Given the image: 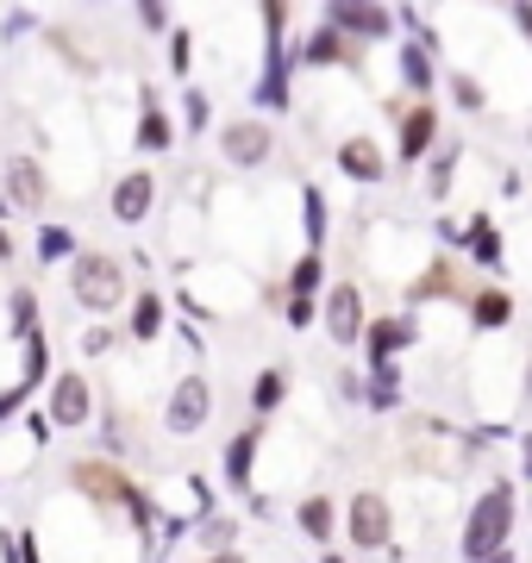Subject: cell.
Here are the masks:
<instances>
[{
    "instance_id": "7402d4cb",
    "label": "cell",
    "mask_w": 532,
    "mask_h": 563,
    "mask_svg": "<svg viewBox=\"0 0 532 563\" xmlns=\"http://www.w3.org/2000/svg\"><path fill=\"white\" fill-rule=\"evenodd\" d=\"M288 282H295V301H313V288H320V257H301Z\"/></svg>"
},
{
    "instance_id": "836d02e7",
    "label": "cell",
    "mask_w": 532,
    "mask_h": 563,
    "mask_svg": "<svg viewBox=\"0 0 532 563\" xmlns=\"http://www.w3.org/2000/svg\"><path fill=\"white\" fill-rule=\"evenodd\" d=\"M169 69H176V76H188V32H176V38H169Z\"/></svg>"
},
{
    "instance_id": "7a4b0ae2",
    "label": "cell",
    "mask_w": 532,
    "mask_h": 563,
    "mask_svg": "<svg viewBox=\"0 0 532 563\" xmlns=\"http://www.w3.org/2000/svg\"><path fill=\"white\" fill-rule=\"evenodd\" d=\"M508 526H513V488L501 483V488H489L483 501H476V514H470V532H464V551H470L476 563L483 558H495V551H508Z\"/></svg>"
},
{
    "instance_id": "74e56055",
    "label": "cell",
    "mask_w": 532,
    "mask_h": 563,
    "mask_svg": "<svg viewBox=\"0 0 532 563\" xmlns=\"http://www.w3.org/2000/svg\"><path fill=\"white\" fill-rule=\"evenodd\" d=\"M457 101H464V107H483V88H476V81H464V76H457Z\"/></svg>"
},
{
    "instance_id": "d4e9b609",
    "label": "cell",
    "mask_w": 532,
    "mask_h": 563,
    "mask_svg": "<svg viewBox=\"0 0 532 563\" xmlns=\"http://www.w3.org/2000/svg\"><path fill=\"white\" fill-rule=\"evenodd\" d=\"M401 81H408V88H432L426 81V51H401Z\"/></svg>"
},
{
    "instance_id": "d6986e66",
    "label": "cell",
    "mask_w": 532,
    "mask_h": 563,
    "mask_svg": "<svg viewBox=\"0 0 532 563\" xmlns=\"http://www.w3.org/2000/svg\"><path fill=\"white\" fill-rule=\"evenodd\" d=\"M426 144H432V113L420 107V113H408V125H401V163H413Z\"/></svg>"
},
{
    "instance_id": "2e32d148",
    "label": "cell",
    "mask_w": 532,
    "mask_h": 563,
    "mask_svg": "<svg viewBox=\"0 0 532 563\" xmlns=\"http://www.w3.org/2000/svg\"><path fill=\"white\" fill-rule=\"evenodd\" d=\"M408 339H413V320H376V325H369V357L389 363Z\"/></svg>"
},
{
    "instance_id": "d590c367",
    "label": "cell",
    "mask_w": 532,
    "mask_h": 563,
    "mask_svg": "<svg viewBox=\"0 0 532 563\" xmlns=\"http://www.w3.org/2000/svg\"><path fill=\"white\" fill-rule=\"evenodd\" d=\"M32 25H38V20H32V13H7V38H25Z\"/></svg>"
},
{
    "instance_id": "30bf717a",
    "label": "cell",
    "mask_w": 532,
    "mask_h": 563,
    "mask_svg": "<svg viewBox=\"0 0 532 563\" xmlns=\"http://www.w3.org/2000/svg\"><path fill=\"white\" fill-rule=\"evenodd\" d=\"M351 539L357 544L389 539V501H383V495H357V501H351Z\"/></svg>"
},
{
    "instance_id": "4dcf8cb0",
    "label": "cell",
    "mask_w": 532,
    "mask_h": 563,
    "mask_svg": "<svg viewBox=\"0 0 532 563\" xmlns=\"http://www.w3.org/2000/svg\"><path fill=\"white\" fill-rule=\"evenodd\" d=\"M25 401H32V395H25V388H20V383H13V388H0V426L13 420V413H20V407H25Z\"/></svg>"
},
{
    "instance_id": "8d00e7d4",
    "label": "cell",
    "mask_w": 532,
    "mask_h": 563,
    "mask_svg": "<svg viewBox=\"0 0 532 563\" xmlns=\"http://www.w3.org/2000/svg\"><path fill=\"white\" fill-rule=\"evenodd\" d=\"M188 125H195V132L207 125V95H188Z\"/></svg>"
},
{
    "instance_id": "e0dca14e",
    "label": "cell",
    "mask_w": 532,
    "mask_h": 563,
    "mask_svg": "<svg viewBox=\"0 0 532 563\" xmlns=\"http://www.w3.org/2000/svg\"><path fill=\"white\" fill-rule=\"evenodd\" d=\"M157 332H164V301H157V295H138V301H132V339H157Z\"/></svg>"
},
{
    "instance_id": "4fadbf2b",
    "label": "cell",
    "mask_w": 532,
    "mask_h": 563,
    "mask_svg": "<svg viewBox=\"0 0 532 563\" xmlns=\"http://www.w3.org/2000/svg\"><path fill=\"white\" fill-rule=\"evenodd\" d=\"M339 169L357 176V181H376V176H383V151H376L369 139H351L345 151H339Z\"/></svg>"
},
{
    "instance_id": "b9f144b4",
    "label": "cell",
    "mask_w": 532,
    "mask_h": 563,
    "mask_svg": "<svg viewBox=\"0 0 532 563\" xmlns=\"http://www.w3.org/2000/svg\"><path fill=\"white\" fill-rule=\"evenodd\" d=\"M527 483H532V432H527Z\"/></svg>"
},
{
    "instance_id": "ee69618b",
    "label": "cell",
    "mask_w": 532,
    "mask_h": 563,
    "mask_svg": "<svg viewBox=\"0 0 532 563\" xmlns=\"http://www.w3.org/2000/svg\"><path fill=\"white\" fill-rule=\"evenodd\" d=\"M527 395H532V369H527Z\"/></svg>"
},
{
    "instance_id": "cb8c5ba5",
    "label": "cell",
    "mask_w": 532,
    "mask_h": 563,
    "mask_svg": "<svg viewBox=\"0 0 532 563\" xmlns=\"http://www.w3.org/2000/svg\"><path fill=\"white\" fill-rule=\"evenodd\" d=\"M395 383H401V376H395V363H376V388H369V401H376V407H395V395H401Z\"/></svg>"
},
{
    "instance_id": "3957f363",
    "label": "cell",
    "mask_w": 532,
    "mask_h": 563,
    "mask_svg": "<svg viewBox=\"0 0 532 563\" xmlns=\"http://www.w3.org/2000/svg\"><path fill=\"white\" fill-rule=\"evenodd\" d=\"M88 413H95V395H88V383L69 369V376H57L51 383V407H44V420L57 426V432H82Z\"/></svg>"
},
{
    "instance_id": "60d3db41",
    "label": "cell",
    "mask_w": 532,
    "mask_h": 563,
    "mask_svg": "<svg viewBox=\"0 0 532 563\" xmlns=\"http://www.w3.org/2000/svg\"><path fill=\"white\" fill-rule=\"evenodd\" d=\"M0 257H13V239H7V232H0Z\"/></svg>"
},
{
    "instance_id": "ac0fdd59",
    "label": "cell",
    "mask_w": 532,
    "mask_h": 563,
    "mask_svg": "<svg viewBox=\"0 0 532 563\" xmlns=\"http://www.w3.org/2000/svg\"><path fill=\"white\" fill-rule=\"evenodd\" d=\"M76 257V232L69 225H44L38 232V263H69Z\"/></svg>"
},
{
    "instance_id": "9a60e30c",
    "label": "cell",
    "mask_w": 532,
    "mask_h": 563,
    "mask_svg": "<svg viewBox=\"0 0 532 563\" xmlns=\"http://www.w3.org/2000/svg\"><path fill=\"white\" fill-rule=\"evenodd\" d=\"M176 144V125L157 113V95H144V120H138V151H169Z\"/></svg>"
},
{
    "instance_id": "603a6c76",
    "label": "cell",
    "mask_w": 532,
    "mask_h": 563,
    "mask_svg": "<svg viewBox=\"0 0 532 563\" xmlns=\"http://www.w3.org/2000/svg\"><path fill=\"white\" fill-rule=\"evenodd\" d=\"M470 244H476V257H483V263H501V239H495V225H489V220H476V225H470Z\"/></svg>"
},
{
    "instance_id": "4316f807",
    "label": "cell",
    "mask_w": 532,
    "mask_h": 563,
    "mask_svg": "<svg viewBox=\"0 0 532 563\" xmlns=\"http://www.w3.org/2000/svg\"><path fill=\"white\" fill-rule=\"evenodd\" d=\"M508 313H513L508 295H483V301H476V320L483 325H508Z\"/></svg>"
},
{
    "instance_id": "52a82bcc",
    "label": "cell",
    "mask_w": 532,
    "mask_h": 563,
    "mask_svg": "<svg viewBox=\"0 0 532 563\" xmlns=\"http://www.w3.org/2000/svg\"><path fill=\"white\" fill-rule=\"evenodd\" d=\"M220 151H225V163L251 169V163L269 157V132L257 120H239V125H225V132H220Z\"/></svg>"
},
{
    "instance_id": "d6a6232c",
    "label": "cell",
    "mask_w": 532,
    "mask_h": 563,
    "mask_svg": "<svg viewBox=\"0 0 532 563\" xmlns=\"http://www.w3.org/2000/svg\"><path fill=\"white\" fill-rule=\"evenodd\" d=\"M0 563H20V526H0Z\"/></svg>"
},
{
    "instance_id": "8992f818",
    "label": "cell",
    "mask_w": 532,
    "mask_h": 563,
    "mask_svg": "<svg viewBox=\"0 0 532 563\" xmlns=\"http://www.w3.org/2000/svg\"><path fill=\"white\" fill-rule=\"evenodd\" d=\"M7 201L25 207V213H38L44 201H51V181H44V169L32 157H13L7 163Z\"/></svg>"
},
{
    "instance_id": "7c38bea8",
    "label": "cell",
    "mask_w": 532,
    "mask_h": 563,
    "mask_svg": "<svg viewBox=\"0 0 532 563\" xmlns=\"http://www.w3.org/2000/svg\"><path fill=\"white\" fill-rule=\"evenodd\" d=\"M332 32H364V38H383V32H389V13H383V7H332Z\"/></svg>"
},
{
    "instance_id": "1f68e13d",
    "label": "cell",
    "mask_w": 532,
    "mask_h": 563,
    "mask_svg": "<svg viewBox=\"0 0 532 563\" xmlns=\"http://www.w3.org/2000/svg\"><path fill=\"white\" fill-rule=\"evenodd\" d=\"M138 25H144V32H164V25H169V13L157 7V0H144V7H138Z\"/></svg>"
},
{
    "instance_id": "ffe728a7",
    "label": "cell",
    "mask_w": 532,
    "mask_h": 563,
    "mask_svg": "<svg viewBox=\"0 0 532 563\" xmlns=\"http://www.w3.org/2000/svg\"><path fill=\"white\" fill-rule=\"evenodd\" d=\"M332 520H339V514H332V501H326V495H313V501H301V532H308V539H332Z\"/></svg>"
},
{
    "instance_id": "277c9868",
    "label": "cell",
    "mask_w": 532,
    "mask_h": 563,
    "mask_svg": "<svg viewBox=\"0 0 532 563\" xmlns=\"http://www.w3.org/2000/svg\"><path fill=\"white\" fill-rule=\"evenodd\" d=\"M207 413H213V388L201 383V376H182V383H176V395H169V432H176V439H195V432H201L207 426Z\"/></svg>"
},
{
    "instance_id": "6da1fadb",
    "label": "cell",
    "mask_w": 532,
    "mask_h": 563,
    "mask_svg": "<svg viewBox=\"0 0 532 563\" xmlns=\"http://www.w3.org/2000/svg\"><path fill=\"white\" fill-rule=\"evenodd\" d=\"M69 295H76V307H88V313H113V307L125 301V269L107 251H76L69 257Z\"/></svg>"
},
{
    "instance_id": "83f0119b",
    "label": "cell",
    "mask_w": 532,
    "mask_h": 563,
    "mask_svg": "<svg viewBox=\"0 0 532 563\" xmlns=\"http://www.w3.org/2000/svg\"><path fill=\"white\" fill-rule=\"evenodd\" d=\"M451 169H457V151H439V157H432V181H426L432 195H445L451 188Z\"/></svg>"
},
{
    "instance_id": "f35d334b",
    "label": "cell",
    "mask_w": 532,
    "mask_h": 563,
    "mask_svg": "<svg viewBox=\"0 0 532 563\" xmlns=\"http://www.w3.org/2000/svg\"><path fill=\"white\" fill-rule=\"evenodd\" d=\"M313 320V301H288V325H308Z\"/></svg>"
},
{
    "instance_id": "ba28073f",
    "label": "cell",
    "mask_w": 532,
    "mask_h": 563,
    "mask_svg": "<svg viewBox=\"0 0 532 563\" xmlns=\"http://www.w3.org/2000/svg\"><path fill=\"white\" fill-rule=\"evenodd\" d=\"M326 339H339V344L364 339V301H357V288H332V301H326Z\"/></svg>"
},
{
    "instance_id": "5bb4252c",
    "label": "cell",
    "mask_w": 532,
    "mask_h": 563,
    "mask_svg": "<svg viewBox=\"0 0 532 563\" xmlns=\"http://www.w3.org/2000/svg\"><path fill=\"white\" fill-rule=\"evenodd\" d=\"M251 463H257V432H239V439L225 444V483L251 488Z\"/></svg>"
},
{
    "instance_id": "e575fe53",
    "label": "cell",
    "mask_w": 532,
    "mask_h": 563,
    "mask_svg": "<svg viewBox=\"0 0 532 563\" xmlns=\"http://www.w3.org/2000/svg\"><path fill=\"white\" fill-rule=\"evenodd\" d=\"M232 532H239L232 520H207V532H201V539H207V544H220V551H225V544H232Z\"/></svg>"
},
{
    "instance_id": "5b68a950",
    "label": "cell",
    "mask_w": 532,
    "mask_h": 563,
    "mask_svg": "<svg viewBox=\"0 0 532 563\" xmlns=\"http://www.w3.org/2000/svg\"><path fill=\"white\" fill-rule=\"evenodd\" d=\"M151 201H157V176H144V169H125L120 181H113V220L120 225H138L144 213H151Z\"/></svg>"
},
{
    "instance_id": "44dd1931",
    "label": "cell",
    "mask_w": 532,
    "mask_h": 563,
    "mask_svg": "<svg viewBox=\"0 0 532 563\" xmlns=\"http://www.w3.org/2000/svg\"><path fill=\"white\" fill-rule=\"evenodd\" d=\"M282 388H288V376H282V369H264V376H257V388H251V401H257V413H269V407L282 401Z\"/></svg>"
},
{
    "instance_id": "f1b7e54d",
    "label": "cell",
    "mask_w": 532,
    "mask_h": 563,
    "mask_svg": "<svg viewBox=\"0 0 532 563\" xmlns=\"http://www.w3.org/2000/svg\"><path fill=\"white\" fill-rule=\"evenodd\" d=\"M339 51H345V44H339V32H320V38H313L308 51H301V57H308V63H332Z\"/></svg>"
},
{
    "instance_id": "8fae6325",
    "label": "cell",
    "mask_w": 532,
    "mask_h": 563,
    "mask_svg": "<svg viewBox=\"0 0 532 563\" xmlns=\"http://www.w3.org/2000/svg\"><path fill=\"white\" fill-rule=\"evenodd\" d=\"M20 339H25V376H20V388H25V395H38V388H51V344H44L38 325H25Z\"/></svg>"
},
{
    "instance_id": "7bdbcfd3",
    "label": "cell",
    "mask_w": 532,
    "mask_h": 563,
    "mask_svg": "<svg viewBox=\"0 0 532 563\" xmlns=\"http://www.w3.org/2000/svg\"><path fill=\"white\" fill-rule=\"evenodd\" d=\"M483 563H513V558H508V551H495V558H483Z\"/></svg>"
},
{
    "instance_id": "9c48e42d",
    "label": "cell",
    "mask_w": 532,
    "mask_h": 563,
    "mask_svg": "<svg viewBox=\"0 0 532 563\" xmlns=\"http://www.w3.org/2000/svg\"><path fill=\"white\" fill-rule=\"evenodd\" d=\"M69 483L82 488V495H95V501H113V507H125V495H132V483H125L120 470H107V463H76Z\"/></svg>"
},
{
    "instance_id": "ab89813d",
    "label": "cell",
    "mask_w": 532,
    "mask_h": 563,
    "mask_svg": "<svg viewBox=\"0 0 532 563\" xmlns=\"http://www.w3.org/2000/svg\"><path fill=\"white\" fill-rule=\"evenodd\" d=\"M213 563H245V558H239V551H220V558H213Z\"/></svg>"
},
{
    "instance_id": "f546056e",
    "label": "cell",
    "mask_w": 532,
    "mask_h": 563,
    "mask_svg": "<svg viewBox=\"0 0 532 563\" xmlns=\"http://www.w3.org/2000/svg\"><path fill=\"white\" fill-rule=\"evenodd\" d=\"M308 239H313V244L326 239V201H320L313 188H308Z\"/></svg>"
},
{
    "instance_id": "484cf974",
    "label": "cell",
    "mask_w": 532,
    "mask_h": 563,
    "mask_svg": "<svg viewBox=\"0 0 532 563\" xmlns=\"http://www.w3.org/2000/svg\"><path fill=\"white\" fill-rule=\"evenodd\" d=\"M13 325H38V295H32V288H13Z\"/></svg>"
}]
</instances>
